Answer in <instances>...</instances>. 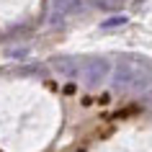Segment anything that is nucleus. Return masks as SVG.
<instances>
[{"mask_svg": "<svg viewBox=\"0 0 152 152\" xmlns=\"http://www.w3.org/2000/svg\"><path fill=\"white\" fill-rule=\"evenodd\" d=\"M106 70H108V64H106V62H93V70L88 72L90 83H98V77H101V75H103Z\"/></svg>", "mask_w": 152, "mask_h": 152, "instance_id": "f257e3e1", "label": "nucleus"}]
</instances>
